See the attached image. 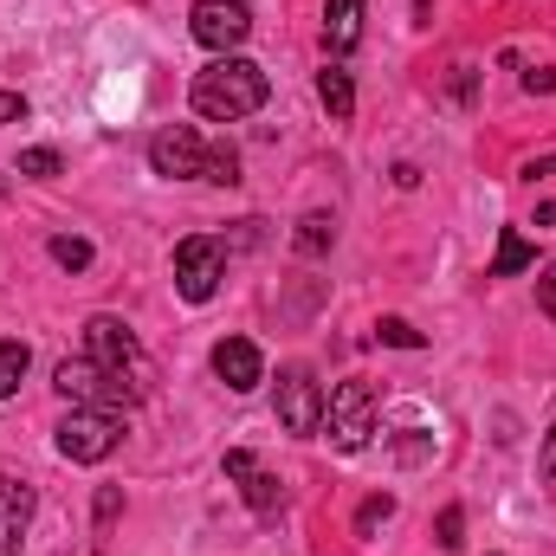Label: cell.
<instances>
[{"label": "cell", "instance_id": "1", "mask_svg": "<svg viewBox=\"0 0 556 556\" xmlns=\"http://www.w3.org/2000/svg\"><path fill=\"white\" fill-rule=\"evenodd\" d=\"M266 98H273L266 72H260L253 59H240V52L214 59V65H207V72H194V85H188V104H194L207 124H240V117L266 111Z\"/></svg>", "mask_w": 556, "mask_h": 556}, {"label": "cell", "instance_id": "2", "mask_svg": "<svg viewBox=\"0 0 556 556\" xmlns=\"http://www.w3.org/2000/svg\"><path fill=\"white\" fill-rule=\"evenodd\" d=\"M149 168H155V175H168V181H220V188H233V181H240V155H233L227 142H220V149H207L188 124H175V130H155V137H149Z\"/></svg>", "mask_w": 556, "mask_h": 556}, {"label": "cell", "instance_id": "3", "mask_svg": "<svg viewBox=\"0 0 556 556\" xmlns=\"http://www.w3.org/2000/svg\"><path fill=\"white\" fill-rule=\"evenodd\" d=\"M85 356L104 363L130 395H149V389H155V363H149V350L137 343V330H130L124 317H91V324H85Z\"/></svg>", "mask_w": 556, "mask_h": 556}, {"label": "cell", "instance_id": "4", "mask_svg": "<svg viewBox=\"0 0 556 556\" xmlns=\"http://www.w3.org/2000/svg\"><path fill=\"white\" fill-rule=\"evenodd\" d=\"M376 415H382L376 382H337V389L324 395V440H330L337 453H363L369 433H376Z\"/></svg>", "mask_w": 556, "mask_h": 556}, {"label": "cell", "instance_id": "5", "mask_svg": "<svg viewBox=\"0 0 556 556\" xmlns=\"http://www.w3.org/2000/svg\"><path fill=\"white\" fill-rule=\"evenodd\" d=\"M117 440H124V415H117V408H72V415L52 427V446H59L72 466H98V459H111Z\"/></svg>", "mask_w": 556, "mask_h": 556}, {"label": "cell", "instance_id": "6", "mask_svg": "<svg viewBox=\"0 0 556 556\" xmlns=\"http://www.w3.org/2000/svg\"><path fill=\"white\" fill-rule=\"evenodd\" d=\"M52 389L72 402V408H130L137 395L104 369V363H91V356H65L59 369H52Z\"/></svg>", "mask_w": 556, "mask_h": 556}, {"label": "cell", "instance_id": "7", "mask_svg": "<svg viewBox=\"0 0 556 556\" xmlns=\"http://www.w3.org/2000/svg\"><path fill=\"white\" fill-rule=\"evenodd\" d=\"M188 33L207 46V52H240L247 39H253V7L247 0H194L188 7Z\"/></svg>", "mask_w": 556, "mask_h": 556}, {"label": "cell", "instance_id": "8", "mask_svg": "<svg viewBox=\"0 0 556 556\" xmlns=\"http://www.w3.org/2000/svg\"><path fill=\"white\" fill-rule=\"evenodd\" d=\"M220 278H227V247H220V240L194 233V240L175 247V291H181L188 304H207V298L220 291Z\"/></svg>", "mask_w": 556, "mask_h": 556}, {"label": "cell", "instance_id": "9", "mask_svg": "<svg viewBox=\"0 0 556 556\" xmlns=\"http://www.w3.org/2000/svg\"><path fill=\"white\" fill-rule=\"evenodd\" d=\"M278 427L285 433H324V382L311 369H285L278 376Z\"/></svg>", "mask_w": 556, "mask_h": 556}, {"label": "cell", "instance_id": "10", "mask_svg": "<svg viewBox=\"0 0 556 556\" xmlns=\"http://www.w3.org/2000/svg\"><path fill=\"white\" fill-rule=\"evenodd\" d=\"M220 472H227V479L240 485V498H247V505H253L260 518L285 505V485H278L273 472H266V466H260V459L247 453V446H227V459H220Z\"/></svg>", "mask_w": 556, "mask_h": 556}, {"label": "cell", "instance_id": "11", "mask_svg": "<svg viewBox=\"0 0 556 556\" xmlns=\"http://www.w3.org/2000/svg\"><path fill=\"white\" fill-rule=\"evenodd\" d=\"M214 376H220L233 395H253V389L266 382L260 343H247V337H220V343H214Z\"/></svg>", "mask_w": 556, "mask_h": 556}, {"label": "cell", "instance_id": "12", "mask_svg": "<svg viewBox=\"0 0 556 556\" xmlns=\"http://www.w3.org/2000/svg\"><path fill=\"white\" fill-rule=\"evenodd\" d=\"M33 511H39V492L26 479H0V556H20L26 531H33Z\"/></svg>", "mask_w": 556, "mask_h": 556}, {"label": "cell", "instance_id": "13", "mask_svg": "<svg viewBox=\"0 0 556 556\" xmlns=\"http://www.w3.org/2000/svg\"><path fill=\"white\" fill-rule=\"evenodd\" d=\"M356 39H363V0H330L324 7V46L343 59V52H356Z\"/></svg>", "mask_w": 556, "mask_h": 556}, {"label": "cell", "instance_id": "14", "mask_svg": "<svg viewBox=\"0 0 556 556\" xmlns=\"http://www.w3.org/2000/svg\"><path fill=\"white\" fill-rule=\"evenodd\" d=\"M525 188H531V220L538 227H556V155H538L525 168Z\"/></svg>", "mask_w": 556, "mask_h": 556}, {"label": "cell", "instance_id": "15", "mask_svg": "<svg viewBox=\"0 0 556 556\" xmlns=\"http://www.w3.org/2000/svg\"><path fill=\"white\" fill-rule=\"evenodd\" d=\"M317 98H324L330 124H350V117H356V78H350L343 65H324V72H317Z\"/></svg>", "mask_w": 556, "mask_h": 556}, {"label": "cell", "instance_id": "16", "mask_svg": "<svg viewBox=\"0 0 556 556\" xmlns=\"http://www.w3.org/2000/svg\"><path fill=\"white\" fill-rule=\"evenodd\" d=\"M525 266H538V247H531L518 227H505V233H498V260H492V278H518Z\"/></svg>", "mask_w": 556, "mask_h": 556}, {"label": "cell", "instance_id": "17", "mask_svg": "<svg viewBox=\"0 0 556 556\" xmlns=\"http://www.w3.org/2000/svg\"><path fill=\"white\" fill-rule=\"evenodd\" d=\"M26 369H33V350H26L20 337H0V402H7V395H20Z\"/></svg>", "mask_w": 556, "mask_h": 556}, {"label": "cell", "instance_id": "18", "mask_svg": "<svg viewBox=\"0 0 556 556\" xmlns=\"http://www.w3.org/2000/svg\"><path fill=\"white\" fill-rule=\"evenodd\" d=\"M330 247H337V220H330V214H304V220H298V253L317 260V253H330Z\"/></svg>", "mask_w": 556, "mask_h": 556}, {"label": "cell", "instance_id": "19", "mask_svg": "<svg viewBox=\"0 0 556 556\" xmlns=\"http://www.w3.org/2000/svg\"><path fill=\"white\" fill-rule=\"evenodd\" d=\"M52 260H59L65 273H85V266H91V240H78V233H59V240H52Z\"/></svg>", "mask_w": 556, "mask_h": 556}, {"label": "cell", "instance_id": "20", "mask_svg": "<svg viewBox=\"0 0 556 556\" xmlns=\"http://www.w3.org/2000/svg\"><path fill=\"white\" fill-rule=\"evenodd\" d=\"M376 343H395V350H420L427 337H420L408 317H382V324H376Z\"/></svg>", "mask_w": 556, "mask_h": 556}, {"label": "cell", "instance_id": "21", "mask_svg": "<svg viewBox=\"0 0 556 556\" xmlns=\"http://www.w3.org/2000/svg\"><path fill=\"white\" fill-rule=\"evenodd\" d=\"M59 168H65L59 149H26V155H20V175H33V181H52Z\"/></svg>", "mask_w": 556, "mask_h": 556}, {"label": "cell", "instance_id": "22", "mask_svg": "<svg viewBox=\"0 0 556 556\" xmlns=\"http://www.w3.org/2000/svg\"><path fill=\"white\" fill-rule=\"evenodd\" d=\"M389 518H395V498H389V492H376V498H363V511H356V531L369 538V531H376V525H389Z\"/></svg>", "mask_w": 556, "mask_h": 556}, {"label": "cell", "instance_id": "23", "mask_svg": "<svg viewBox=\"0 0 556 556\" xmlns=\"http://www.w3.org/2000/svg\"><path fill=\"white\" fill-rule=\"evenodd\" d=\"M459 531H466V511L446 505V511H440V551H459Z\"/></svg>", "mask_w": 556, "mask_h": 556}, {"label": "cell", "instance_id": "24", "mask_svg": "<svg viewBox=\"0 0 556 556\" xmlns=\"http://www.w3.org/2000/svg\"><path fill=\"white\" fill-rule=\"evenodd\" d=\"M538 304H544V317L556 324V260L544 266V273H538Z\"/></svg>", "mask_w": 556, "mask_h": 556}, {"label": "cell", "instance_id": "25", "mask_svg": "<svg viewBox=\"0 0 556 556\" xmlns=\"http://www.w3.org/2000/svg\"><path fill=\"white\" fill-rule=\"evenodd\" d=\"M525 91H531V98H551V91H556V72H551V65L525 72Z\"/></svg>", "mask_w": 556, "mask_h": 556}, {"label": "cell", "instance_id": "26", "mask_svg": "<svg viewBox=\"0 0 556 556\" xmlns=\"http://www.w3.org/2000/svg\"><path fill=\"white\" fill-rule=\"evenodd\" d=\"M26 117V98L20 91H0V124H20Z\"/></svg>", "mask_w": 556, "mask_h": 556}, {"label": "cell", "instance_id": "27", "mask_svg": "<svg viewBox=\"0 0 556 556\" xmlns=\"http://www.w3.org/2000/svg\"><path fill=\"white\" fill-rule=\"evenodd\" d=\"M538 466H544V479H556V420H551V433H544V446H538Z\"/></svg>", "mask_w": 556, "mask_h": 556}, {"label": "cell", "instance_id": "28", "mask_svg": "<svg viewBox=\"0 0 556 556\" xmlns=\"http://www.w3.org/2000/svg\"><path fill=\"white\" fill-rule=\"evenodd\" d=\"M0 194H7V175H0Z\"/></svg>", "mask_w": 556, "mask_h": 556}]
</instances>
